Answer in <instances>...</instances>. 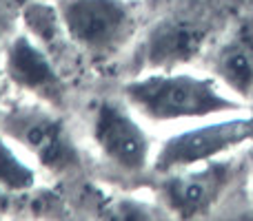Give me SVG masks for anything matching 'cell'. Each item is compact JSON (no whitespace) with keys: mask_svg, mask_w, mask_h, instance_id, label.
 <instances>
[{"mask_svg":"<svg viewBox=\"0 0 253 221\" xmlns=\"http://www.w3.org/2000/svg\"><path fill=\"white\" fill-rule=\"evenodd\" d=\"M91 137L98 151L126 173H142L153 164L151 139L129 109L114 100H102L91 122Z\"/></svg>","mask_w":253,"mask_h":221,"instance_id":"277c9868","label":"cell"},{"mask_svg":"<svg viewBox=\"0 0 253 221\" xmlns=\"http://www.w3.org/2000/svg\"><path fill=\"white\" fill-rule=\"evenodd\" d=\"M231 182V164L222 159L205 161L167 173L160 182V199L178 219L207 217L222 199Z\"/></svg>","mask_w":253,"mask_h":221,"instance_id":"5b68a950","label":"cell"},{"mask_svg":"<svg viewBox=\"0 0 253 221\" xmlns=\"http://www.w3.org/2000/svg\"><path fill=\"white\" fill-rule=\"evenodd\" d=\"M65 38L89 58H111L133 33V9L126 0H58Z\"/></svg>","mask_w":253,"mask_h":221,"instance_id":"7a4b0ae2","label":"cell"},{"mask_svg":"<svg viewBox=\"0 0 253 221\" xmlns=\"http://www.w3.org/2000/svg\"><path fill=\"white\" fill-rule=\"evenodd\" d=\"M7 75L20 89L53 102L62 93V82L47 53L31 38L18 35L7 49Z\"/></svg>","mask_w":253,"mask_h":221,"instance_id":"ba28073f","label":"cell"},{"mask_svg":"<svg viewBox=\"0 0 253 221\" xmlns=\"http://www.w3.org/2000/svg\"><path fill=\"white\" fill-rule=\"evenodd\" d=\"M249 142H253V113L240 115L238 111L220 120L209 117L205 124L167 137L153 155V170L167 175L178 168L213 161Z\"/></svg>","mask_w":253,"mask_h":221,"instance_id":"3957f363","label":"cell"},{"mask_svg":"<svg viewBox=\"0 0 253 221\" xmlns=\"http://www.w3.org/2000/svg\"><path fill=\"white\" fill-rule=\"evenodd\" d=\"M0 184L7 188H29L34 184V170L18 159L4 139H0Z\"/></svg>","mask_w":253,"mask_h":221,"instance_id":"30bf717a","label":"cell"},{"mask_svg":"<svg viewBox=\"0 0 253 221\" xmlns=\"http://www.w3.org/2000/svg\"><path fill=\"white\" fill-rule=\"evenodd\" d=\"M4 130L16 144L51 170L76 164L74 146L60 120L36 106H16L4 117Z\"/></svg>","mask_w":253,"mask_h":221,"instance_id":"8992f818","label":"cell"},{"mask_svg":"<svg viewBox=\"0 0 253 221\" xmlns=\"http://www.w3.org/2000/svg\"><path fill=\"white\" fill-rule=\"evenodd\" d=\"M213 78L238 100L253 97V18L240 22L218 47Z\"/></svg>","mask_w":253,"mask_h":221,"instance_id":"52a82bcc","label":"cell"},{"mask_svg":"<svg viewBox=\"0 0 253 221\" xmlns=\"http://www.w3.org/2000/svg\"><path fill=\"white\" fill-rule=\"evenodd\" d=\"M125 100L151 122H184L238 113L245 102L227 91L213 75L184 71H151L123 87Z\"/></svg>","mask_w":253,"mask_h":221,"instance_id":"6da1fadb","label":"cell"},{"mask_svg":"<svg viewBox=\"0 0 253 221\" xmlns=\"http://www.w3.org/2000/svg\"><path fill=\"white\" fill-rule=\"evenodd\" d=\"M202 35L196 29L184 25H165L151 35L149 58L153 64L171 66L180 60H187L200 49Z\"/></svg>","mask_w":253,"mask_h":221,"instance_id":"9c48e42d","label":"cell"}]
</instances>
